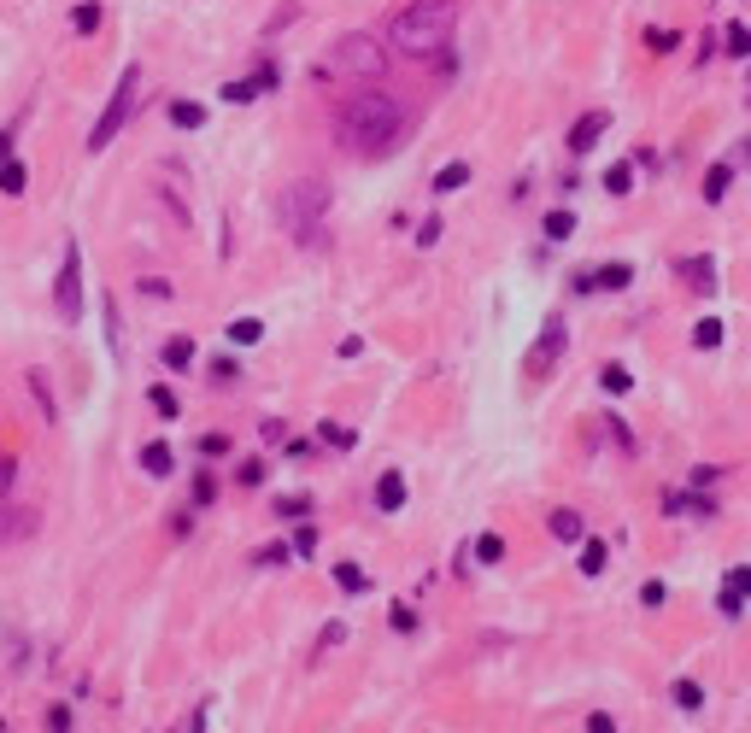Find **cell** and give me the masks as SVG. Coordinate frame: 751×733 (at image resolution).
I'll use <instances>...</instances> for the list:
<instances>
[{
    "label": "cell",
    "mask_w": 751,
    "mask_h": 733,
    "mask_svg": "<svg viewBox=\"0 0 751 733\" xmlns=\"http://www.w3.org/2000/svg\"><path fill=\"white\" fill-rule=\"evenodd\" d=\"M235 376H241V370H235V358H211V381H218V388H229Z\"/></svg>",
    "instance_id": "42"
},
{
    "label": "cell",
    "mask_w": 751,
    "mask_h": 733,
    "mask_svg": "<svg viewBox=\"0 0 751 733\" xmlns=\"http://www.w3.org/2000/svg\"><path fill=\"white\" fill-rule=\"evenodd\" d=\"M24 534H35V511H24V505H0V545L24 540Z\"/></svg>",
    "instance_id": "14"
},
{
    "label": "cell",
    "mask_w": 751,
    "mask_h": 733,
    "mask_svg": "<svg viewBox=\"0 0 751 733\" xmlns=\"http://www.w3.org/2000/svg\"><path fill=\"white\" fill-rule=\"evenodd\" d=\"M599 388H605V393H629L634 388L629 364H605V370H599Z\"/></svg>",
    "instance_id": "32"
},
{
    "label": "cell",
    "mask_w": 751,
    "mask_h": 733,
    "mask_svg": "<svg viewBox=\"0 0 751 733\" xmlns=\"http://www.w3.org/2000/svg\"><path fill=\"white\" fill-rule=\"evenodd\" d=\"M30 393H35V405H42V422H59L54 388H47V376H42V370H30Z\"/></svg>",
    "instance_id": "26"
},
{
    "label": "cell",
    "mask_w": 751,
    "mask_h": 733,
    "mask_svg": "<svg viewBox=\"0 0 751 733\" xmlns=\"http://www.w3.org/2000/svg\"><path fill=\"white\" fill-rule=\"evenodd\" d=\"M717 611L728 616V622H740V616H746V599H740L734 587H722V593H717Z\"/></svg>",
    "instance_id": "38"
},
{
    "label": "cell",
    "mask_w": 751,
    "mask_h": 733,
    "mask_svg": "<svg viewBox=\"0 0 751 733\" xmlns=\"http://www.w3.org/2000/svg\"><path fill=\"white\" fill-rule=\"evenodd\" d=\"M329 182L323 177H299V182H288L282 188V200H277V217H282V229L294 235L299 246H323L329 241Z\"/></svg>",
    "instance_id": "3"
},
{
    "label": "cell",
    "mask_w": 751,
    "mask_h": 733,
    "mask_svg": "<svg viewBox=\"0 0 751 733\" xmlns=\"http://www.w3.org/2000/svg\"><path fill=\"white\" fill-rule=\"evenodd\" d=\"M54 312H59V323H77L83 317V246L77 241H65V258H59Z\"/></svg>",
    "instance_id": "6"
},
{
    "label": "cell",
    "mask_w": 751,
    "mask_h": 733,
    "mask_svg": "<svg viewBox=\"0 0 751 733\" xmlns=\"http://www.w3.org/2000/svg\"><path fill=\"white\" fill-rule=\"evenodd\" d=\"M147 405H153V411L165 417V422H177V417H182V400L165 388V381H153V388H147Z\"/></svg>",
    "instance_id": "21"
},
{
    "label": "cell",
    "mask_w": 751,
    "mask_h": 733,
    "mask_svg": "<svg viewBox=\"0 0 751 733\" xmlns=\"http://www.w3.org/2000/svg\"><path fill=\"white\" fill-rule=\"evenodd\" d=\"M541 235H546V241H570V235H575V211H546V217H541Z\"/></svg>",
    "instance_id": "22"
},
{
    "label": "cell",
    "mask_w": 751,
    "mask_h": 733,
    "mask_svg": "<svg viewBox=\"0 0 751 733\" xmlns=\"http://www.w3.org/2000/svg\"><path fill=\"white\" fill-rule=\"evenodd\" d=\"M294 552H299V557L317 552V528H299V534H294Z\"/></svg>",
    "instance_id": "51"
},
{
    "label": "cell",
    "mask_w": 751,
    "mask_h": 733,
    "mask_svg": "<svg viewBox=\"0 0 751 733\" xmlns=\"http://www.w3.org/2000/svg\"><path fill=\"white\" fill-rule=\"evenodd\" d=\"M728 182H734V165H710V170H705V200L717 206L722 194H728Z\"/></svg>",
    "instance_id": "29"
},
{
    "label": "cell",
    "mask_w": 751,
    "mask_h": 733,
    "mask_svg": "<svg viewBox=\"0 0 751 733\" xmlns=\"http://www.w3.org/2000/svg\"><path fill=\"white\" fill-rule=\"evenodd\" d=\"M693 346H698V352L722 346V317H698V323H693Z\"/></svg>",
    "instance_id": "30"
},
{
    "label": "cell",
    "mask_w": 751,
    "mask_h": 733,
    "mask_svg": "<svg viewBox=\"0 0 751 733\" xmlns=\"http://www.w3.org/2000/svg\"><path fill=\"white\" fill-rule=\"evenodd\" d=\"M663 599H669V587H663V581H646V587H640V604H646V611H658Z\"/></svg>",
    "instance_id": "44"
},
{
    "label": "cell",
    "mask_w": 751,
    "mask_h": 733,
    "mask_svg": "<svg viewBox=\"0 0 751 733\" xmlns=\"http://www.w3.org/2000/svg\"><path fill=\"white\" fill-rule=\"evenodd\" d=\"M141 294L147 300H171V282L165 276H141Z\"/></svg>",
    "instance_id": "48"
},
{
    "label": "cell",
    "mask_w": 751,
    "mask_h": 733,
    "mask_svg": "<svg viewBox=\"0 0 751 733\" xmlns=\"http://www.w3.org/2000/svg\"><path fill=\"white\" fill-rule=\"evenodd\" d=\"M458 30V0H411L405 12L387 18V42L399 47L405 59H429L453 42Z\"/></svg>",
    "instance_id": "2"
},
{
    "label": "cell",
    "mask_w": 751,
    "mask_h": 733,
    "mask_svg": "<svg viewBox=\"0 0 751 733\" xmlns=\"http://www.w3.org/2000/svg\"><path fill=\"white\" fill-rule=\"evenodd\" d=\"M100 18H106V6H100V0H77V6H71V30H77V35H94Z\"/></svg>",
    "instance_id": "17"
},
{
    "label": "cell",
    "mask_w": 751,
    "mask_h": 733,
    "mask_svg": "<svg viewBox=\"0 0 751 733\" xmlns=\"http://www.w3.org/2000/svg\"><path fill=\"white\" fill-rule=\"evenodd\" d=\"M0 733H6V722H0Z\"/></svg>",
    "instance_id": "58"
},
{
    "label": "cell",
    "mask_w": 751,
    "mask_h": 733,
    "mask_svg": "<svg viewBox=\"0 0 751 733\" xmlns=\"http://www.w3.org/2000/svg\"><path fill=\"white\" fill-rule=\"evenodd\" d=\"M434 241H441V217H429V223L417 229V246H434Z\"/></svg>",
    "instance_id": "52"
},
{
    "label": "cell",
    "mask_w": 751,
    "mask_h": 733,
    "mask_svg": "<svg viewBox=\"0 0 751 733\" xmlns=\"http://www.w3.org/2000/svg\"><path fill=\"white\" fill-rule=\"evenodd\" d=\"M159 358H165V370H188V364H194V341H188V334H171Z\"/></svg>",
    "instance_id": "24"
},
{
    "label": "cell",
    "mask_w": 751,
    "mask_h": 733,
    "mask_svg": "<svg viewBox=\"0 0 751 733\" xmlns=\"http://www.w3.org/2000/svg\"><path fill=\"white\" fill-rule=\"evenodd\" d=\"M30 188V170L18 165V159H6V165H0V194H24Z\"/></svg>",
    "instance_id": "31"
},
{
    "label": "cell",
    "mask_w": 751,
    "mask_h": 733,
    "mask_svg": "<svg viewBox=\"0 0 751 733\" xmlns=\"http://www.w3.org/2000/svg\"><path fill=\"white\" fill-rule=\"evenodd\" d=\"M270 89H277V65L265 59V65H258L253 77H241V82H223V101H229V106H247V101H258V94H270Z\"/></svg>",
    "instance_id": "9"
},
{
    "label": "cell",
    "mask_w": 751,
    "mask_h": 733,
    "mask_svg": "<svg viewBox=\"0 0 751 733\" xmlns=\"http://www.w3.org/2000/svg\"><path fill=\"white\" fill-rule=\"evenodd\" d=\"M646 47H652V53H669V47H681V35H675V30H658V24H652V30H646Z\"/></svg>",
    "instance_id": "41"
},
{
    "label": "cell",
    "mask_w": 751,
    "mask_h": 733,
    "mask_svg": "<svg viewBox=\"0 0 751 733\" xmlns=\"http://www.w3.org/2000/svg\"><path fill=\"white\" fill-rule=\"evenodd\" d=\"M394 628L399 633H417V611H411V604H394Z\"/></svg>",
    "instance_id": "49"
},
{
    "label": "cell",
    "mask_w": 751,
    "mask_h": 733,
    "mask_svg": "<svg viewBox=\"0 0 751 733\" xmlns=\"http://www.w3.org/2000/svg\"><path fill=\"white\" fill-rule=\"evenodd\" d=\"M717 476H722L717 464H698V469H693V487H710V481H717Z\"/></svg>",
    "instance_id": "54"
},
{
    "label": "cell",
    "mask_w": 751,
    "mask_h": 733,
    "mask_svg": "<svg viewBox=\"0 0 751 733\" xmlns=\"http://www.w3.org/2000/svg\"><path fill=\"white\" fill-rule=\"evenodd\" d=\"M475 564H499V557H505V540H499V534H475Z\"/></svg>",
    "instance_id": "33"
},
{
    "label": "cell",
    "mask_w": 751,
    "mask_h": 733,
    "mask_svg": "<svg viewBox=\"0 0 751 733\" xmlns=\"http://www.w3.org/2000/svg\"><path fill=\"white\" fill-rule=\"evenodd\" d=\"M546 528H552V540H563V545H581L587 540L581 511H552V516H546Z\"/></svg>",
    "instance_id": "16"
},
{
    "label": "cell",
    "mask_w": 751,
    "mask_h": 733,
    "mask_svg": "<svg viewBox=\"0 0 751 733\" xmlns=\"http://www.w3.org/2000/svg\"><path fill=\"white\" fill-rule=\"evenodd\" d=\"M265 476H270L265 458H247V464H235V481H241V487H265Z\"/></svg>",
    "instance_id": "34"
},
{
    "label": "cell",
    "mask_w": 751,
    "mask_h": 733,
    "mask_svg": "<svg viewBox=\"0 0 751 733\" xmlns=\"http://www.w3.org/2000/svg\"><path fill=\"white\" fill-rule=\"evenodd\" d=\"M722 53H728V59H751V30H746L740 18L722 24Z\"/></svg>",
    "instance_id": "18"
},
{
    "label": "cell",
    "mask_w": 751,
    "mask_h": 733,
    "mask_svg": "<svg viewBox=\"0 0 751 733\" xmlns=\"http://www.w3.org/2000/svg\"><path fill=\"white\" fill-rule=\"evenodd\" d=\"M288 557H294V545H282V540H277V545H265V552H258L253 564H258V569H282Z\"/></svg>",
    "instance_id": "39"
},
{
    "label": "cell",
    "mask_w": 751,
    "mask_h": 733,
    "mask_svg": "<svg viewBox=\"0 0 751 733\" xmlns=\"http://www.w3.org/2000/svg\"><path fill=\"white\" fill-rule=\"evenodd\" d=\"M12 141H18V135H12V130H0V165L12 159Z\"/></svg>",
    "instance_id": "56"
},
{
    "label": "cell",
    "mask_w": 751,
    "mask_h": 733,
    "mask_svg": "<svg viewBox=\"0 0 751 733\" xmlns=\"http://www.w3.org/2000/svg\"><path fill=\"white\" fill-rule=\"evenodd\" d=\"M329 65L341 71V77H382L387 71V47L376 42V35H365V30H346L341 42H335V53H329Z\"/></svg>",
    "instance_id": "5"
},
{
    "label": "cell",
    "mask_w": 751,
    "mask_h": 733,
    "mask_svg": "<svg viewBox=\"0 0 751 733\" xmlns=\"http://www.w3.org/2000/svg\"><path fill=\"white\" fill-rule=\"evenodd\" d=\"M223 334H229L235 346H258V341H265V323H258V317H235Z\"/></svg>",
    "instance_id": "25"
},
{
    "label": "cell",
    "mask_w": 751,
    "mask_h": 733,
    "mask_svg": "<svg viewBox=\"0 0 751 733\" xmlns=\"http://www.w3.org/2000/svg\"><path fill=\"white\" fill-rule=\"evenodd\" d=\"M587 733H617V716H610V710H593V716H587Z\"/></svg>",
    "instance_id": "50"
},
{
    "label": "cell",
    "mask_w": 751,
    "mask_h": 733,
    "mask_svg": "<svg viewBox=\"0 0 751 733\" xmlns=\"http://www.w3.org/2000/svg\"><path fill=\"white\" fill-rule=\"evenodd\" d=\"M135 89H141V65H123V77H118V89H112L106 111H100L94 130H89V153H106V147L118 141V130L130 123V111H135Z\"/></svg>",
    "instance_id": "4"
},
{
    "label": "cell",
    "mask_w": 751,
    "mask_h": 733,
    "mask_svg": "<svg viewBox=\"0 0 751 733\" xmlns=\"http://www.w3.org/2000/svg\"><path fill=\"white\" fill-rule=\"evenodd\" d=\"M12 476H18V464H12V458H0V499L12 493Z\"/></svg>",
    "instance_id": "53"
},
{
    "label": "cell",
    "mask_w": 751,
    "mask_h": 733,
    "mask_svg": "<svg viewBox=\"0 0 751 733\" xmlns=\"http://www.w3.org/2000/svg\"><path fill=\"white\" fill-rule=\"evenodd\" d=\"M464 182H470V165H464V159H453V165L434 170V194H458Z\"/></svg>",
    "instance_id": "20"
},
{
    "label": "cell",
    "mask_w": 751,
    "mask_h": 733,
    "mask_svg": "<svg viewBox=\"0 0 751 733\" xmlns=\"http://www.w3.org/2000/svg\"><path fill=\"white\" fill-rule=\"evenodd\" d=\"M605 188L610 194H634V165H610L605 170Z\"/></svg>",
    "instance_id": "37"
},
{
    "label": "cell",
    "mask_w": 751,
    "mask_h": 733,
    "mask_svg": "<svg viewBox=\"0 0 751 733\" xmlns=\"http://www.w3.org/2000/svg\"><path fill=\"white\" fill-rule=\"evenodd\" d=\"M211 499H218V476L200 469V476H194V505H211Z\"/></svg>",
    "instance_id": "40"
},
{
    "label": "cell",
    "mask_w": 751,
    "mask_h": 733,
    "mask_svg": "<svg viewBox=\"0 0 751 733\" xmlns=\"http://www.w3.org/2000/svg\"><path fill=\"white\" fill-rule=\"evenodd\" d=\"M258 434H265V440H288V429H282L277 417H265V422H258Z\"/></svg>",
    "instance_id": "55"
},
{
    "label": "cell",
    "mask_w": 751,
    "mask_h": 733,
    "mask_svg": "<svg viewBox=\"0 0 751 733\" xmlns=\"http://www.w3.org/2000/svg\"><path fill=\"white\" fill-rule=\"evenodd\" d=\"M277 516H282V523H306V516H311V499H306V493H294V499H277Z\"/></svg>",
    "instance_id": "36"
},
{
    "label": "cell",
    "mask_w": 751,
    "mask_h": 733,
    "mask_svg": "<svg viewBox=\"0 0 751 733\" xmlns=\"http://www.w3.org/2000/svg\"><path fill=\"white\" fill-rule=\"evenodd\" d=\"M563 341H570V334H563V317H546L541 341L529 346V376H546V370L558 364V358H563Z\"/></svg>",
    "instance_id": "8"
},
{
    "label": "cell",
    "mask_w": 751,
    "mask_h": 733,
    "mask_svg": "<svg viewBox=\"0 0 751 733\" xmlns=\"http://www.w3.org/2000/svg\"><path fill=\"white\" fill-rule=\"evenodd\" d=\"M376 511L382 516H394V511H405V476H399V469H382V476H376Z\"/></svg>",
    "instance_id": "11"
},
{
    "label": "cell",
    "mask_w": 751,
    "mask_h": 733,
    "mask_svg": "<svg viewBox=\"0 0 751 733\" xmlns=\"http://www.w3.org/2000/svg\"><path fill=\"white\" fill-rule=\"evenodd\" d=\"M722 587H734V593H740V599H746V593H751V564L728 569V581H722Z\"/></svg>",
    "instance_id": "47"
},
{
    "label": "cell",
    "mask_w": 751,
    "mask_h": 733,
    "mask_svg": "<svg viewBox=\"0 0 751 733\" xmlns=\"http://www.w3.org/2000/svg\"><path fill=\"white\" fill-rule=\"evenodd\" d=\"M335 135H341V147H353V153L382 159V153H394L399 135H405V106L382 89L346 94L341 111H335Z\"/></svg>",
    "instance_id": "1"
},
{
    "label": "cell",
    "mask_w": 751,
    "mask_h": 733,
    "mask_svg": "<svg viewBox=\"0 0 751 733\" xmlns=\"http://www.w3.org/2000/svg\"><path fill=\"white\" fill-rule=\"evenodd\" d=\"M229 452V434H200V458H223Z\"/></svg>",
    "instance_id": "43"
},
{
    "label": "cell",
    "mask_w": 751,
    "mask_h": 733,
    "mask_svg": "<svg viewBox=\"0 0 751 733\" xmlns=\"http://www.w3.org/2000/svg\"><path fill=\"white\" fill-rule=\"evenodd\" d=\"M629 282H634V265H622V258H617V265L581 270V276H575L570 288H575V294H622V288H629Z\"/></svg>",
    "instance_id": "7"
},
{
    "label": "cell",
    "mask_w": 751,
    "mask_h": 733,
    "mask_svg": "<svg viewBox=\"0 0 751 733\" xmlns=\"http://www.w3.org/2000/svg\"><path fill=\"white\" fill-rule=\"evenodd\" d=\"M341 640H346V622H329V628L317 633V651H335V645H341Z\"/></svg>",
    "instance_id": "45"
},
{
    "label": "cell",
    "mask_w": 751,
    "mask_h": 733,
    "mask_svg": "<svg viewBox=\"0 0 751 733\" xmlns=\"http://www.w3.org/2000/svg\"><path fill=\"white\" fill-rule=\"evenodd\" d=\"M669 699L681 704L687 716H693V710H705V687H698V680H675V687H669Z\"/></svg>",
    "instance_id": "27"
},
{
    "label": "cell",
    "mask_w": 751,
    "mask_h": 733,
    "mask_svg": "<svg viewBox=\"0 0 751 733\" xmlns=\"http://www.w3.org/2000/svg\"><path fill=\"white\" fill-rule=\"evenodd\" d=\"M675 270L687 276V288H693V294H717V258H710V253H693V258H681Z\"/></svg>",
    "instance_id": "12"
},
{
    "label": "cell",
    "mask_w": 751,
    "mask_h": 733,
    "mask_svg": "<svg viewBox=\"0 0 751 733\" xmlns=\"http://www.w3.org/2000/svg\"><path fill=\"white\" fill-rule=\"evenodd\" d=\"M335 587L341 593H370V575L358 564H335Z\"/></svg>",
    "instance_id": "28"
},
{
    "label": "cell",
    "mask_w": 751,
    "mask_h": 733,
    "mask_svg": "<svg viewBox=\"0 0 751 733\" xmlns=\"http://www.w3.org/2000/svg\"><path fill=\"white\" fill-rule=\"evenodd\" d=\"M171 123H177V130H206V106L200 101H171Z\"/></svg>",
    "instance_id": "23"
},
{
    "label": "cell",
    "mask_w": 751,
    "mask_h": 733,
    "mask_svg": "<svg viewBox=\"0 0 751 733\" xmlns=\"http://www.w3.org/2000/svg\"><path fill=\"white\" fill-rule=\"evenodd\" d=\"M188 733H206V704H200V710L188 716Z\"/></svg>",
    "instance_id": "57"
},
{
    "label": "cell",
    "mask_w": 751,
    "mask_h": 733,
    "mask_svg": "<svg viewBox=\"0 0 751 733\" xmlns=\"http://www.w3.org/2000/svg\"><path fill=\"white\" fill-rule=\"evenodd\" d=\"M317 434L335 446V452H353V446H358V434H353V429H341V422H317Z\"/></svg>",
    "instance_id": "35"
},
{
    "label": "cell",
    "mask_w": 751,
    "mask_h": 733,
    "mask_svg": "<svg viewBox=\"0 0 751 733\" xmlns=\"http://www.w3.org/2000/svg\"><path fill=\"white\" fill-rule=\"evenodd\" d=\"M605 564H610V545L587 534V540H581V575H605Z\"/></svg>",
    "instance_id": "19"
},
{
    "label": "cell",
    "mask_w": 751,
    "mask_h": 733,
    "mask_svg": "<svg viewBox=\"0 0 751 733\" xmlns=\"http://www.w3.org/2000/svg\"><path fill=\"white\" fill-rule=\"evenodd\" d=\"M663 511H669V516H693V523H705V516H717V505L705 499V487H693V493H669V499H663Z\"/></svg>",
    "instance_id": "13"
},
{
    "label": "cell",
    "mask_w": 751,
    "mask_h": 733,
    "mask_svg": "<svg viewBox=\"0 0 751 733\" xmlns=\"http://www.w3.org/2000/svg\"><path fill=\"white\" fill-rule=\"evenodd\" d=\"M47 733H71V704H54V710H47Z\"/></svg>",
    "instance_id": "46"
},
{
    "label": "cell",
    "mask_w": 751,
    "mask_h": 733,
    "mask_svg": "<svg viewBox=\"0 0 751 733\" xmlns=\"http://www.w3.org/2000/svg\"><path fill=\"white\" fill-rule=\"evenodd\" d=\"M141 469H147L153 481H165L171 469H177V452H171V440H147V446H141Z\"/></svg>",
    "instance_id": "15"
},
{
    "label": "cell",
    "mask_w": 751,
    "mask_h": 733,
    "mask_svg": "<svg viewBox=\"0 0 751 733\" xmlns=\"http://www.w3.org/2000/svg\"><path fill=\"white\" fill-rule=\"evenodd\" d=\"M610 130V111L605 106H593V111H581V118L570 123V153H593L599 147V135Z\"/></svg>",
    "instance_id": "10"
}]
</instances>
